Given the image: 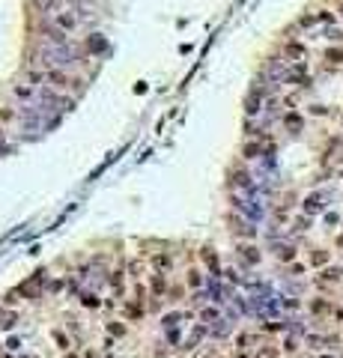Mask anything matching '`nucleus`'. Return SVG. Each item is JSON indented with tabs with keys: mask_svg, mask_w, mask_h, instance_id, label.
Masks as SVG:
<instances>
[{
	"mask_svg": "<svg viewBox=\"0 0 343 358\" xmlns=\"http://www.w3.org/2000/svg\"><path fill=\"white\" fill-rule=\"evenodd\" d=\"M296 346H299V343H296V340H292V337H289V340H286V343H283V349H286V352H296Z\"/></svg>",
	"mask_w": 343,
	"mask_h": 358,
	"instance_id": "26",
	"label": "nucleus"
},
{
	"mask_svg": "<svg viewBox=\"0 0 343 358\" xmlns=\"http://www.w3.org/2000/svg\"><path fill=\"white\" fill-rule=\"evenodd\" d=\"M54 337H57V343H60L63 349H69V337H63L60 331H57V334H54Z\"/></svg>",
	"mask_w": 343,
	"mask_h": 358,
	"instance_id": "25",
	"label": "nucleus"
},
{
	"mask_svg": "<svg viewBox=\"0 0 343 358\" xmlns=\"http://www.w3.org/2000/svg\"><path fill=\"white\" fill-rule=\"evenodd\" d=\"M311 263L313 266H325V263H328V254H325V251H316V254L311 257Z\"/></svg>",
	"mask_w": 343,
	"mask_h": 358,
	"instance_id": "14",
	"label": "nucleus"
},
{
	"mask_svg": "<svg viewBox=\"0 0 343 358\" xmlns=\"http://www.w3.org/2000/svg\"><path fill=\"white\" fill-rule=\"evenodd\" d=\"M125 314H128V320H137V317H140L143 311H140V304L134 301V304H128V308H125Z\"/></svg>",
	"mask_w": 343,
	"mask_h": 358,
	"instance_id": "13",
	"label": "nucleus"
},
{
	"mask_svg": "<svg viewBox=\"0 0 343 358\" xmlns=\"http://www.w3.org/2000/svg\"><path fill=\"white\" fill-rule=\"evenodd\" d=\"M203 334H206V326H197V328H194V331H191V337H188V343H182V346H185V349H194V346L200 343V337H203Z\"/></svg>",
	"mask_w": 343,
	"mask_h": 358,
	"instance_id": "5",
	"label": "nucleus"
},
{
	"mask_svg": "<svg viewBox=\"0 0 343 358\" xmlns=\"http://www.w3.org/2000/svg\"><path fill=\"white\" fill-rule=\"evenodd\" d=\"M245 156H248V159H257V156H260V146H257V143H248V146H245Z\"/></svg>",
	"mask_w": 343,
	"mask_h": 358,
	"instance_id": "20",
	"label": "nucleus"
},
{
	"mask_svg": "<svg viewBox=\"0 0 343 358\" xmlns=\"http://www.w3.org/2000/svg\"><path fill=\"white\" fill-rule=\"evenodd\" d=\"M57 3H60V0H36V6H39L42 12H48V15L57 12Z\"/></svg>",
	"mask_w": 343,
	"mask_h": 358,
	"instance_id": "8",
	"label": "nucleus"
},
{
	"mask_svg": "<svg viewBox=\"0 0 343 358\" xmlns=\"http://www.w3.org/2000/svg\"><path fill=\"white\" fill-rule=\"evenodd\" d=\"M153 293H156V295L164 293V278H161V275H156V278H153Z\"/></svg>",
	"mask_w": 343,
	"mask_h": 358,
	"instance_id": "15",
	"label": "nucleus"
},
{
	"mask_svg": "<svg viewBox=\"0 0 343 358\" xmlns=\"http://www.w3.org/2000/svg\"><path fill=\"white\" fill-rule=\"evenodd\" d=\"M286 54H289V57H302L305 51H302V45H286Z\"/></svg>",
	"mask_w": 343,
	"mask_h": 358,
	"instance_id": "21",
	"label": "nucleus"
},
{
	"mask_svg": "<svg viewBox=\"0 0 343 358\" xmlns=\"http://www.w3.org/2000/svg\"><path fill=\"white\" fill-rule=\"evenodd\" d=\"M292 257H296V248H292V245H281V248H278V260L289 263Z\"/></svg>",
	"mask_w": 343,
	"mask_h": 358,
	"instance_id": "9",
	"label": "nucleus"
},
{
	"mask_svg": "<svg viewBox=\"0 0 343 358\" xmlns=\"http://www.w3.org/2000/svg\"><path fill=\"white\" fill-rule=\"evenodd\" d=\"M179 320H182V317H179V314H170V317H167V320H164V326L170 328V326H176V323H179Z\"/></svg>",
	"mask_w": 343,
	"mask_h": 358,
	"instance_id": "23",
	"label": "nucleus"
},
{
	"mask_svg": "<svg viewBox=\"0 0 343 358\" xmlns=\"http://www.w3.org/2000/svg\"><path fill=\"white\" fill-rule=\"evenodd\" d=\"M108 331H111L114 337H123V334H125V328L120 326V323H111V326H108Z\"/></svg>",
	"mask_w": 343,
	"mask_h": 358,
	"instance_id": "18",
	"label": "nucleus"
},
{
	"mask_svg": "<svg viewBox=\"0 0 343 358\" xmlns=\"http://www.w3.org/2000/svg\"><path fill=\"white\" fill-rule=\"evenodd\" d=\"M239 251H242V257H245L248 263H260V251H257V248H251V245H242Z\"/></svg>",
	"mask_w": 343,
	"mask_h": 358,
	"instance_id": "6",
	"label": "nucleus"
},
{
	"mask_svg": "<svg viewBox=\"0 0 343 358\" xmlns=\"http://www.w3.org/2000/svg\"><path fill=\"white\" fill-rule=\"evenodd\" d=\"M319 209H322V197H319V194H311L308 200H305V212H308V215L319 212Z\"/></svg>",
	"mask_w": 343,
	"mask_h": 358,
	"instance_id": "4",
	"label": "nucleus"
},
{
	"mask_svg": "<svg viewBox=\"0 0 343 358\" xmlns=\"http://www.w3.org/2000/svg\"><path fill=\"white\" fill-rule=\"evenodd\" d=\"M340 245H343V236H340Z\"/></svg>",
	"mask_w": 343,
	"mask_h": 358,
	"instance_id": "29",
	"label": "nucleus"
},
{
	"mask_svg": "<svg viewBox=\"0 0 343 358\" xmlns=\"http://www.w3.org/2000/svg\"><path fill=\"white\" fill-rule=\"evenodd\" d=\"M81 304H84V308H99V298H95L93 293H84L81 295Z\"/></svg>",
	"mask_w": 343,
	"mask_h": 358,
	"instance_id": "12",
	"label": "nucleus"
},
{
	"mask_svg": "<svg viewBox=\"0 0 343 358\" xmlns=\"http://www.w3.org/2000/svg\"><path fill=\"white\" fill-rule=\"evenodd\" d=\"M316 281H319V284H337V281H340V269H325Z\"/></svg>",
	"mask_w": 343,
	"mask_h": 358,
	"instance_id": "2",
	"label": "nucleus"
},
{
	"mask_svg": "<svg viewBox=\"0 0 343 358\" xmlns=\"http://www.w3.org/2000/svg\"><path fill=\"white\" fill-rule=\"evenodd\" d=\"M286 123H289L292 129H299V117H296V114H289V117H286Z\"/></svg>",
	"mask_w": 343,
	"mask_h": 358,
	"instance_id": "27",
	"label": "nucleus"
},
{
	"mask_svg": "<svg viewBox=\"0 0 343 358\" xmlns=\"http://www.w3.org/2000/svg\"><path fill=\"white\" fill-rule=\"evenodd\" d=\"M325 60H331V63H340V60H343V51H340V48H331V51L325 54Z\"/></svg>",
	"mask_w": 343,
	"mask_h": 358,
	"instance_id": "16",
	"label": "nucleus"
},
{
	"mask_svg": "<svg viewBox=\"0 0 343 358\" xmlns=\"http://www.w3.org/2000/svg\"><path fill=\"white\" fill-rule=\"evenodd\" d=\"M63 358H78V355H75V352H66V355H63Z\"/></svg>",
	"mask_w": 343,
	"mask_h": 358,
	"instance_id": "28",
	"label": "nucleus"
},
{
	"mask_svg": "<svg viewBox=\"0 0 343 358\" xmlns=\"http://www.w3.org/2000/svg\"><path fill=\"white\" fill-rule=\"evenodd\" d=\"M156 269H164V272H167V269H170V257H167V254H156Z\"/></svg>",
	"mask_w": 343,
	"mask_h": 358,
	"instance_id": "11",
	"label": "nucleus"
},
{
	"mask_svg": "<svg viewBox=\"0 0 343 358\" xmlns=\"http://www.w3.org/2000/svg\"><path fill=\"white\" fill-rule=\"evenodd\" d=\"M15 320H18V317H15L12 311H0V328H12Z\"/></svg>",
	"mask_w": 343,
	"mask_h": 358,
	"instance_id": "7",
	"label": "nucleus"
},
{
	"mask_svg": "<svg viewBox=\"0 0 343 358\" xmlns=\"http://www.w3.org/2000/svg\"><path fill=\"white\" fill-rule=\"evenodd\" d=\"M188 284H191V287H194V290H197V287H200V284H203V278H200V275H197V272H191V275H188Z\"/></svg>",
	"mask_w": 343,
	"mask_h": 358,
	"instance_id": "22",
	"label": "nucleus"
},
{
	"mask_svg": "<svg viewBox=\"0 0 343 358\" xmlns=\"http://www.w3.org/2000/svg\"><path fill=\"white\" fill-rule=\"evenodd\" d=\"M200 320H203V326H215V323H221V314L215 308H206V311L200 314Z\"/></svg>",
	"mask_w": 343,
	"mask_h": 358,
	"instance_id": "3",
	"label": "nucleus"
},
{
	"mask_svg": "<svg viewBox=\"0 0 343 358\" xmlns=\"http://www.w3.org/2000/svg\"><path fill=\"white\" fill-rule=\"evenodd\" d=\"M260 111V96H251L248 98V114H257Z\"/></svg>",
	"mask_w": 343,
	"mask_h": 358,
	"instance_id": "19",
	"label": "nucleus"
},
{
	"mask_svg": "<svg viewBox=\"0 0 343 358\" xmlns=\"http://www.w3.org/2000/svg\"><path fill=\"white\" fill-rule=\"evenodd\" d=\"M90 48H93V51H102V48H105V39H90Z\"/></svg>",
	"mask_w": 343,
	"mask_h": 358,
	"instance_id": "24",
	"label": "nucleus"
},
{
	"mask_svg": "<svg viewBox=\"0 0 343 358\" xmlns=\"http://www.w3.org/2000/svg\"><path fill=\"white\" fill-rule=\"evenodd\" d=\"M257 358H278V349H272V346H263V349L257 352Z\"/></svg>",
	"mask_w": 343,
	"mask_h": 358,
	"instance_id": "17",
	"label": "nucleus"
},
{
	"mask_svg": "<svg viewBox=\"0 0 343 358\" xmlns=\"http://www.w3.org/2000/svg\"><path fill=\"white\" fill-rule=\"evenodd\" d=\"M302 75H305V66H302V63H296L289 72H286V78H289V81H299Z\"/></svg>",
	"mask_w": 343,
	"mask_h": 358,
	"instance_id": "10",
	"label": "nucleus"
},
{
	"mask_svg": "<svg viewBox=\"0 0 343 358\" xmlns=\"http://www.w3.org/2000/svg\"><path fill=\"white\" fill-rule=\"evenodd\" d=\"M51 24H54V27H57V30H72V27H75V24H78V18H75V12H69V9H66V12H54V21H51Z\"/></svg>",
	"mask_w": 343,
	"mask_h": 358,
	"instance_id": "1",
	"label": "nucleus"
}]
</instances>
